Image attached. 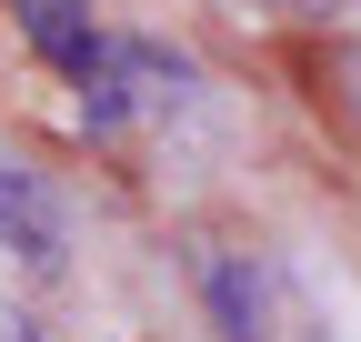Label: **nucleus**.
<instances>
[{"mask_svg": "<svg viewBox=\"0 0 361 342\" xmlns=\"http://www.w3.org/2000/svg\"><path fill=\"white\" fill-rule=\"evenodd\" d=\"M191 81H201V71L180 61V51H161V40H111V61L80 81V131H90V141H121L130 121L180 111Z\"/></svg>", "mask_w": 361, "mask_h": 342, "instance_id": "obj_1", "label": "nucleus"}, {"mask_svg": "<svg viewBox=\"0 0 361 342\" xmlns=\"http://www.w3.org/2000/svg\"><path fill=\"white\" fill-rule=\"evenodd\" d=\"M11 20H20V40H30L61 81H90V71L111 61V30L90 20L80 0H11Z\"/></svg>", "mask_w": 361, "mask_h": 342, "instance_id": "obj_2", "label": "nucleus"}, {"mask_svg": "<svg viewBox=\"0 0 361 342\" xmlns=\"http://www.w3.org/2000/svg\"><path fill=\"white\" fill-rule=\"evenodd\" d=\"M201 292H211V322H221V342H271L261 272L241 262V252H201Z\"/></svg>", "mask_w": 361, "mask_h": 342, "instance_id": "obj_4", "label": "nucleus"}, {"mask_svg": "<svg viewBox=\"0 0 361 342\" xmlns=\"http://www.w3.org/2000/svg\"><path fill=\"white\" fill-rule=\"evenodd\" d=\"M0 242H11L30 272H61V211H51V191H40L20 161H0Z\"/></svg>", "mask_w": 361, "mask_h": 342, "instance_id": "obj_3", "label": "nucleus"}]
</instances>
